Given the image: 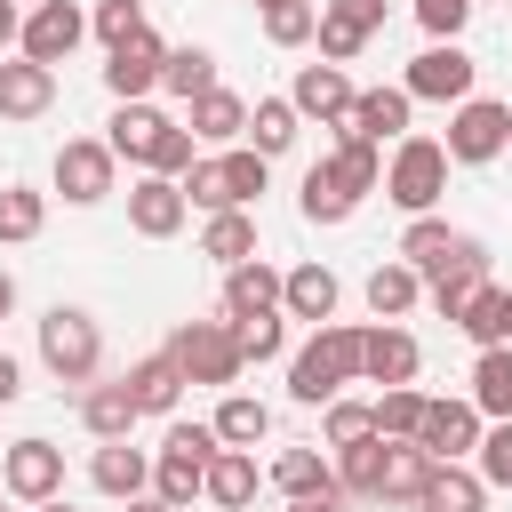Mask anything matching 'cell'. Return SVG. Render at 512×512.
I'll list each match as a JSON object with an SVG mask.
<instances>
[{"label":"cell","instance_id":"cell-1","mask_svg":"<svg viewBox=\"0 0 512 512\" xmlns=\"http://www.w3.org/2000/svg\"><path fill=\"white\" fill-rule=\"evenodd\" d=\"M360 352H368V328H352V320H328V328H312V336H304V352L288 360V392H296L304 408H328V400H344V384L360 376Z\"/></svg>","mask_w":512,"mask_h":512},{"label":"cell","instance_id":"cell-2","mask_svg":"<svg viewBox=\"0 0 512 512\" xmlns=\"http://www.w3.org/2000/svg\"><path fill=\"white\" fill-rule=\"evenodd\" d=\"M40 360H48V376H56V384L88 392V384H96V368H104V328H96V312L56 304V312L40 320Z\"/></svg>","mask_w":512,"mask_h":512},{"label":"cell","instance_id":"cell-3","mask_svg":"<svg viewBox=\"0 0 512 512\" xmlns=\"http://www.w3.org/2000/svg\"><path fill=\"white\" fill-rule=\"evenodd\" d=\"M224 456V440H216V424H168V448L152 456V496L160 504H192V496H208V464Z\"/></svg>","mask_w":512,"mask_h":512},{"label":"cell","instance_id":"cell-4","mask_svg":"<svg viewBox=\"0 0 512 512\" xmlns=\"http://www.w3.org/2000/svg\"><path fill=\"white\" fill-rule=\"evenodd\" d=\"M384 192H392V208H408V216H432V200L448 192V144L440 136H400L392 144V168H384Z\"/></svg>","mask_w":512,"mask_h":512},{"label":"cell","instance_id":"cell-5","mask_svg":"<svg viewBox=\"0 0 512 512\" xmlns=\"http://www.w3.org/2000/svg\"><path fill=\"white\" fill-rule=\"evenodd\" d=\"M400 264H416L424 288H432V280H448V272H488V248H480L472 232L440 224V216H408V232H400Z\"/></svg>","mask_w":512,"mask_h":512},{"label":"cell","instance_id":"cell-6","mask_svg":"<svg viewBox=\"0 0 512 512\" xmlns=\"http://www.w3.org/2000/svg\"><path fill=\"white\" fill-rule=\"evenodd\" d=\"M168 360L184 368V384H232V376L248 368L232 320H184V328L168 336Z\"/></svg>","mask_w":512,"mask_h":512},{"label":"cell","instance_id":"cell-7","mask_svg":"<svg viewBox=\"0 0 512 512\" xmlns=\"http://www.w3.org/2000/svg\"><path fill=\"white\" fill-rule=\"evenodd\" d=\"M504 144H512V104L464 96V104L448 112V160H456V168H480V160H496Z\"/></svg>","mask_w":512,"mask_h":512},{"label":"cell","instance_id":"cell-8","mask_svg":"<svg viewBox=\"0 0 512 512\" xmlns=\"http://www.w3.org/2000/svg\"><path fill=\"white\" fill-rule=\"evenodd\" d=\"M0 488L16 504H56L64 496V448L56 440H8L0 448Z\"/></svg>","mask_w":512,"mask_h":512},{"label":"cell","instance_id":"cell-9","mask_svg":"<svg viewBox=\"0 0 512 512\" xmlns=\"http://www.w3.org/2000/svg\"><path fill=\"white\" fill-rule=\"evenodd\" d=\"M472 80H480V64H472L456 40H432V48L408 64V80H400V88H408L416 104H448V112H456V104L472 96Z\"/></svg>","mask_w":512,"mask_h":512},{"label":"cell","instance_id":"cell-10","mask_svg":"<svg viewBox=\"0 0 512 512\" xmlns=\"http://www.w3.org/2000/svg\"><path fill=\"white\" fill-rule=\"evenodd\" d=\"M480 432H488V416H480L472 400H432L424 424H416V448H424L432 464H464V456L480 448Z\"/></svg>","mask_w":512,"mask_h":512},{"label":"cell","instance_id":"cell-11","mask_svg":"<svg viewBox=\"0 0 512 512\" xmlns=\"http://www.w3.org/2000/svg\"><path fill=\"white\" fill-rule=\"evenodd\" d=\"M80 40H88V16H80L72 0H40V8H24V40H16V48H24L32 64H48V72H56Z\"/></svg>","mask_w":512,"mask_h":512},{"label":"cell","instance_id":"cell-12","mask_svg":"<svg viewBox=\"0 0 512 512\" xmlns=\"http://www.w3.org/2000/svg\"><path fill=\"white\" fill-rule=\"evenodd\" d=\"M112 168H120V160H112L104 136H72V144L56 152V192H64L72 208H96V200L112 192Z\"/></svg>","mask_w":512,"mask_h":512},{"label":"cell","instance_id":"cell-13","mask_svg":"<svg viewBox=\"0 0 512 512\" xmlns=\"http://www.w3.org/2000/svg\"><path fill=\"white\" fill-rule=\"evenodd\" d=\"M288 104H296V120L352 128V104H360V88L344 80V64H304V72H296V88H288Z\"/></svg>","mask_w":512,"mask_h":512},{"label":"cell","instance_id":"cell-14","mask_svg":"<svg viewBox=\"0 0 512 512\" xmlns=\"http://www.w3.org/2000/svg\"><path fill=\"white\" fill-rule=\"evenodd\" d=\"M184 216H192V200H184L176 176H136V184H128V232H144V240H176Z\"/></svg>","mask_w":512,"mask_h":512},{"label":"cell","instance_id":"cell-15","mask_svg":"<svg viewBox=\"0 0 512 512\" xmlns=\"http://www.w3.org/2000/svg\"><path fill=\"white\" fill-rule=\"evenodd\" d=\"M160 72H168V48H160L152 32H136L128 48H112V64H104V88H112L120 104H144V96L160 88Z\"/></svg>","mask_w":512,"mask_h":512},{"label":"cell","instance_id":"cell-16","mask_svg":"<svg viewBox=\"0 0 512 512\" xmlns=\"http://www.w3.org/2000/svg\"><path fill=\"white\" fill-rule=\"evenodd\" d=\"M416 368H424L416 336H408L400 320H376V328H368V352H360V376L392 392V384H416Z\"/></svg>","mask_w":512,"mask_h":512},{"label":"cell","instance_id":"cell-17","mask_svg":"<svg viewBox=\"0 0 512 512\" xmlns=\"http://www.w3.org/2000/svg\"><path fill=\"white\" fill-rule=\"evenodd\" d=\"M280 280H288V272H272L264 256H256V264H232V272H224V320H232V328H240V320H272V312H280Z\"/></svg>","mask_w":512,"mask_h":512},{"label":"cell","instance_id":"cell-18","mask_svg":"<svg viewBox=\"0 0 512 512\" xmlns=\"http://www.w3.org/2000/svg\"><path fill=\"white\" fill-rule=\"evenodd\" d=\"M88 480H96L112 504H136V496L152 488V456H144V448H128V440H104V448L88 456Z\"/></svg>","mask_w":512,"mask_h":512},{"label":"cell","instance_id":"cell-19","mask_svg":"<svg viewBox=\"0 0 512 512\" xmlns=\"http://www.w3.org/2000/svg\"><path fill=\"white\" fill-rule=\"evenodd\" d=\"M160 136H168V112H152V104H120V112L104 120V144H112V160H136V168H152Z\"/></svg>","mask_w":512,"mask_h":512},{"label":"cell","instance_id":"cell-20","mask_svg":"<svg viewBox=\"0 0 512 512\" xmlns=\"http://www.w3.org/2000/svg\"><path fill=\"white\" fill-rule=\"evenodd\" d=\"M48 104H56V72L48 64H32V56L0 64V120H40Z\"/></svg>","mask_w":512,"mask_h":512},{"label":"cell","instance_id":"cell-21","mask_svg":"<svg viewBox=\"0 0 512 512\" xmlns=\"http://www.w3.org/2000/svg\"><path fill=\"white\" fill-rule=\"evenodd\" d=\"M408 112H416L408 88H360V104H352V136H368V144H400V136H408Z\"/></svg>","mask_w":512,"mask_h":512},{"label":"cell","instance_id":"cell-22","mask_svg":"<svg viewBox=\"0 0 512 512\" xmlns=\"http://www.w3.org/2000/svg\"><path fill=\"white\" fill-rule=\"evenodd\" d=\"M280 312L328 328V320H336V272H328V264H296V272L280 280Z\"/></svg>","mask_w":512,"mask_h":512},{"label":"cell","instance_id":"cell-23","mask_svg":"<svg viewBox=\"0 0 512 512\" xmlns=\"http://www.w3.org/2000/svg\"><path fill=\"white\" fill-rule=\"evenodd\" d=\"M264 480H272L288 504H296V496H344V488H336V464H328L320 448H280Z\"/></svg>","mask_w":512,"mask_h":512},{"label":"cell","instance_id":"cell-24","mask_svg":"<svg viewBox=\"0 0 512 512\" xmlns=\"http://www.w3.org/2000/svg\"><path fill=\"white\" fill-rule=\"evenodd\" d=\"M136 416H144V408H136L128 376H120V384H88V392H80V424H88L96 440H128V432H136Z\"/></svg>","mask_w":512,"mask_h":512},{"label":"cell","instance_id":"cell-25","mask_svg":"<svg viewBox=\"0 0 512 512\" xmlns=\"http://www.w3.org/2000/svg\"><path fill=\"white\" fill-rule=\"evenodd\" d=\"M200 144H240L248 136V96H232V88H208L200 104H192V120H184Z\"/></svg>","mask_w":512,"mask_h":512},{"label":"cell","instance_id":"cell-26","mask_svg":"<svg viewBox=\"0 0 512 512\" xmlns=\"http://www.w3.org/2000/svg\"><path fill=\"white\" fill-rule=\"evenodd\" d=\"M328 168H336V184L352 192V200H368L376 184H384V144H368V136H336V152H328Z\"/></svg>","mask_w":512,"mask_h":512},{"label":"cell","instance_id":"cell-27","mask_svg":"<svg viewBox=\"0 0 512 512\" xmlns=\"http://www.w3.org/2000/svg\"><path fill=\"white\" fill-rule=\"evenodd\" d=\"M128 392H136L144 416H176V400H184V368H176L168 352H152V360L128 368Z\"/></svg>","mask_w":512,"mask_h":512},{"label":"cell","instance_id":"cell-28","mask_svg":"<svg viewBox=\"0 0 512 512\" xmlns=\"http://www.w3.org/2000/svg\"><path fill=\"white\" fill-rule=\"evenodd\" d=\"M432 488V456L416 440H384V504H424Z\"/></svg>","mask_w":512,"mask_h":512},{"label":"cell","instance_id":"cell-29","mask_svg":"<svg viewBox=\"0 0 512 512\" xmlns=\"http://www.w3.org/2000/svg\"><path fill=\"white\" fill-rule=\"evenodd\" d=\"M256 480H264L256 456H248V448H224V456L208 464V504H216V512H248V504H256Z\"/></svg>","mask_w":512,"mask_h":512},{"label":"cell","instance_id":"cell-30","mask_svg":"<svg viewBox=\"0 0 512 512\" xmlns=\"http://www.w3.org/2000/svg\"><path fill=\"white\" fill-rule=\"evenodd\" d=\"M472 408H480L488 424L512 416V344H488V352L472 360Z\"/></svg>","mask_w":512,"mask_h":512},{"label":"cell","instance_id":"cell-31","mask_svg":"<svg viewBox=\"0 0 512 512\" xmlns=\"http://www.w3.org/2000/svg\"><path fill=\"white\" fill-rule=\"evenodd\" d=\"M416 512H488V480L472 464H432V488Z\"/></svg>","mask_w":512,"mask_h":512},{"label":"cell","instance_id":"cell-32","mask_svg":"<svg viewBox=\"0 0 512 512\" xmlns=\"http://www.w3.org/2000/svg\"><path fill=\"white\" fill-rule=\"evenodd\" d=\"M200 256H216L224 272H232V264H256V216H248V208H224V216H208V232H200Z\"/></svg>","mask_w":512,"mask_h":512},{"label":"cell","instance_id":"cell-33","mask_svg":"<svg viewBox=\"0 0 512 512\" xmlns=\"http://www.w3.org/2000/svg\"><path fill=\"white\" fill-rule=\"evenodd\" d=\"M336 488H344L352 504H384V440L336 448Z\"/></svg>","mask_w":512,"mask_h":512},{"label":"cell","instance_id":"cell-34","mask_svg":"<svg viewBox=\"0 0 512 512\" xmlns=\"http://www.w3.org/2000/svg\"><path fill=\"white\" fill-rule=\"evenodd\" d=\"M288 144H296V104H288V96H256V104H248V152L280 160Z\"/></svg>","mask_w":512,"mask_h":512},{"label":"cell","instance_id":"cell-35","mask_svg":"<svg viewBox=\"0 0 512 512\" xmlns=\"http://www.w3.org/2000/svg\"><path fill=\"white\" fill-rule=\"evenodd\" d=\"M296 208H304V224H344L360 200L336 184V168H328V160H312V168H304V192H296Z\"/></svg>","mask_w":512,"mask_h":512},{"label":"cell","instance_id":"cell-36","mask_svg":"<svg viewBox=\"0 0 512 512\" xmlns=\"http://www.w3.org/2000/svg\"><path fill=\"white\" fill-rule=\"evenodd\" d=\"M416 296H424V272H416V264H376V272H368V312H376V320H400Z\"/></svg>","mask_w":512,"mask_h":512},{"label":"cell","instance_id":"cell-37","mask_svg":"<svg viewBox=\"0 0 512 512\" xmlns=\"http://www.w3.org/2000/svg\"><path fill=\"white\" fill-rule=\"evenodd\" d=\"M368 408H376V440H416V424H424L432 400H424L416 384H392V392H376Z\"/></svg>","mask_w":512,"mask_h":512},{"label":"cell","instance_id":"cell-38","mask_svg":"<svg viewBox=\"0 0 512 512\" xmlns=\"http://www.w3.org/2000/svg\"><path fill=\"white\" fill-rule=\"evenodd\" d=\"M264 432H272V408L248 400V392H224V408H216V440H224V448H256Z\"/></svg>","mask_w":512,"mask_h":512},{"label":"cell","instance_id":"cell-39","mask_svg":"<svg viewBox=\"0 0 512 512\" xmlns=\"http://www.w3.org/2000/svg\"><path fill=\"white\" fill-rule=\"evenodd\" d=\"M160 88H168V96H184V104H200V96L216 88V56H208V48H168Z\"/></svg>","mask_w":512,"mask_h":512},{"label":"cell","instance_id":"cell-40","mask_svg":"<svg viewBox=\"0 0 512 512\" xmlns=\"http://www.w3.org/2000/svg\"><path fill=\"white\" fill-rule=\"evenodd\" d=\"M40 224H48V200H40V192H24V184H8V192H0V248L40 240Z\"/></svg>","mask_w":512,"mask_h":512},{"label":"cell","instance_id":"cell-41","mask_svg":"<svg viewBox=\"0 0 512 512\" xmlns=\"http://www.w3.org/2000/svg\"><path fill=\"white\" fill-rule=\"evenodd\" d=\"M216 168H224V200H232V208H248V200L264 192V176H272V160H264V152H248V144H232Z\"/></svg>","mask_w":512,"mask_h":512},{"label":"cell","instance_id":"cell-42","mask_svg":"<svg viewBox=\"0 0 512 512\" xmlns=\"http://www.w3.org/2000/svg\"><path fill=\"white\" fill-rule=\"evenodd\" d=\"M488 288H496L488 272H448V280H432L424 296H432V312H440V320H456V328H464V312H472Z\"/></svg>","mask_w":512,"mask_h":512},{"label":"cell","instance_id":"cell-43","mask_svg":"<svg viewBox=\"0 0 512 512\" xmlns=\"http://www.w3.org/2000/svg\"><path fill=\"white\" fill-rule=\"evenodd\" d=\"M312 32H320V8H312V0H280V8H264V40H272V48H304Z\"/></svg>","mask_w":512,"mask_h":512},{"label":"cell","instance_id":"cell-44","mask_svg":"<svg viewBox=\"0 0 512 512\" xmlns=\"http://www.w3.org/2000/svg\"><path fill=\"white\" fill-rule=\"evenodd\" d=\"M88 32H96L104 48H128V40H136V32H152V24H144V0H96Z\"/></svg>","mask_w":512,"mask_h":512},{"label":"cell","instance_id":"cell-45","mask_svg":"<svg viewBox=\"0 0 512 512\" xmlns=\"http://www.w3.org/2000/svg\"><path fill=\"white\" fill-rule=\"evenodd\" d=\"M376 440V408L368 400H328V448H360Z\"/></svg>","mask_w":512,"mask_h":512},{"label":"cell","instance_id":"cell-46","mask_svg":"<svg viewBox=\"0 0 512 512\" xmlns=\"http://www.w3.org/2000/svg\"><path fill=\"white\" fill-rule=\"evenodd\" d=\"M472 456H480V464H472V472H480V480H488V488H512V416H504V424H488V432H480V448H472Z\"/></svg>","mask_w":512,"mask_h":512},{"label":"cell","instance_id":"cell-47","mask_svg":"<svg viewBox=\"0 0 512 512\" xmlns=\"http://www.w3.org/2000/svg\"><path fill=\"white\" fill-rule=\"evenodd\" d=\"M312 40H320V56H328V64H352V56H360V48L376 40V32H360V24H344L336 8H320V32H312Z\"/></svg>","mask_w":512,"mask_h":512},{"label":"cell","instance_id":"cell-48","mask_svg":"<svg viewBox=\"0 0 512 512\" xmlns=\"http://www.w3.org/2000/svg\"><path fill=\"white\" fill-rule=\"evenodd\" d=\"M192 160H200V136H192L184 120H168V136H160V152H152V168H144V176H184Z\"/></svg>","mask_w":512,"mask_h":512},{"label":"cell","instance_id":"cell-49","mask_svg":"<svg viewBox=\"0 0 512 512\" xmlns=\"http://www.w3.org/2000/svg\"><path fill=\"white\" fill-rule=\"evenodd\" d=\"M176 184H184V200H192V208H208V216H224V208H232V200H224V168H216V160H192Z\"/></svg>","mask_w":512,"mask_h":512},{"label":"cell","instance_id":"cell-50","mask_svg":"<svg viewBox=\"0 0 512 512\" xmlns=\"http://www.w3.org/2000/svg\"><path fill=\"white\" fill-rule=\"evenodd\" d=\"M472 8H480V0H416V24H424L432 40H456V32L472 24Z\"/></svg>","mask_w":512,"mask_h":512},{"label":"cell","instance_id":"cell-51","mask_svg":"<svg viewBox=\"0 0 512 512\" xmlns=\"http://www.w3.org/2000/svg\"><path fill=\"white\" fill-rule=\"evenodd\" d=\"M464 336H472L480 352H488V344H504V288H488V296L464 312Z\"/></svg>","mask_w":512,"mask_h":512},{"label":"cell","instance_id":"cell-52","mask_svg":"<svg viewBox=\"0 0 512 512\" xmlns=\"http://www.w3.org/2000/svg\"><path fill=\"white\" fill-rule=\"evenodd\" d=\"M280 352H288L280 312H272V320H240V360H280Z\"/></svg>","mask_w":512,"mask_h":512},{"label":"cell","instance_id":"cell-53","mask_svg":"<svg viewBox=\"0 0 512 512\" xmlns=\"http://www.w3.org/2000/svg\"><path fill=\"white\" fill-rule=\"evenodd\" d=\"M320 8H336L344 24H360V32H376L384 24V0H320Z\"/></svg>","mask_w":512,"mask_h":512},{"label":"cell","instance_id":"cell-54","mask_svg":"<svg viewBox=\"0 0 512 512\" xmlns=\"http://www.w3.org/2000/svg\"><path fill=\"white\" fill-rule=\"evenodd\" d=\"M8 40H24V8H16V0H0V48H8Z\"/></svg>","mask_w":512,"mask_h":512},{"label":"cell","instance_id":"cell-55","mask_svg":"<svg viewBox=\"0 0 512 512\" xmlns=\"http://www.w3.org/2000/svg\"><path fill=\"white\" fill-rule=\"evenodd\" d=\"M16 392H24V368H16V360H8V352H0V408H8V400H16Z\"/></svg>","mask_w":512,"mask_h":512},{"label":"cell","instance_id":"cell-56","mask_svg":"<svg viewBox=\"0 0 512 512\" xmlns=\"http://www.w3.org/2000/svg\"><path fill=\"white\" fill-rule=\"evenodd\" d=\"M288 512H352V496H296Z\"/></svg>","mask_w":512,"mask_h":512},{"label":"cell","instance_id":"cell-57","mask_svg":"<svg viewBox=\"0 0 512 512\" xmlns=\"http://www.w3.org/2000/svg\"><path fill=\"white\" fill-rule=\"evenodd\" d=\"M8 312H16V280L0 272V320H8Z\"/></svg>","mask_w":512,"mask_h":512},{"label":"cell","instance_id":"cell-58","mask_svg":"<svg viewBox=\"0 0 512 512\" xmlns=\"http://www.w3.org/2000/svg\"><path fill=\"white\" fill-rule=\"evenodd\" d=\"M128 512H176V504H160V496H136V504H128Z\"/></svg>","mask_w":512,"mask_h":512},{"label":"cell","instance_id":"cell-59","mask_svg":"<svg viewBox=\"0 0 512 512\" xmlns=\"http://www.w3.org/2000/svg\"><path fill=\"white\" fill-rule=\"evenodd\" d=\"M504 344H512V288H504Z\"/></svg>","mask_w":512,"mask_h":512},{"label":"cell","instance_id":"cell-60","mask_svg":"<svg viewBox=\"0 0 512 512\" xmlns=\"http://www.w3.org/2000/svg\"><path fill=\"white\" fill-rule=\"evenodd\" d=\"M40 512H72V504H64V496H56V504H40Z\"/></svg>","mask_w":512,"mask_h":512},{"label":"cell","instance_id":"cell-61","mask_svg":"<svg viewBox=\"0 0 512 512\" xmlns=\"http://www.w3.org/2000/svg\"><path fill=\"white\" fill-rule=\"evenodd\" d=\"M256 8H280V0H256Z\"/></svg>","mask_w":512,"mask_h":512},{"label":"cell","instance_id":"cell-62","mask_svg":"<svg viewBox=\"0 0 512 512\" xmlns=\"http://www.w3.org/2000/svg\"><path fill=\"white\" fill-rule=\"evenodd\" d=\"M16 8H24V0H16ZM32 8H40V0H32Z\"/></svg>","mask_w":512,"mask_h":512},{"label":"cell","instance_id":"cell-63","mask_svg":"<svg viewBox=\"0 0 512 512\" xmlns=\"http://www.w3.org/2000/svg\"><path fill=\"white\" fill-rule=\"evenodd\" d=\"M0 496H8V488H0ZM0 512H8V504H0Z\"/></svg>","mask_w":512,"mask_h":512}]
</instances>
